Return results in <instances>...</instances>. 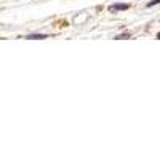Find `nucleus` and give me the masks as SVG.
<instances>
[{
  "mask_svg": "<svg viewBox=\"0 0 160 160\" xmlns=\"http://www.w3.org/2000/svg\"><path fill=\"white\" fill-rule=\"evenodd\" d=\"M130 8V5L128 3H114V5H111L109 7V11H125V10H128Z\"/></svg>",
  "mask_w": 160,
  "mask_h": 160,
  "instance_id": "nucleus-1",
  "label": "nucleus"
},
{
  "mask_svg": "<svg viewBox=\"0 0 160 160\" xmlns=\"http://www.w3.org/2000/svg\"><path fill=\"white\" fill-rule=\"evenodd\" d=\"M26 38H27V40H43V38H48V35H45V34H29Z\"/></svg>",
  "mask_w": 160,
  "mask_h": 160,
  "instance_id": "nucleus-2",
  "label": "nucleus"
},
{
  "mask_svg": "<svg viewBox=\"0 0 160 160\" xmlns=\"http://www.w3.org/2000/svg\"><path fill=\"white\" fill-rule=\"evenodd\" d=\"M131 37V35L128 34V32H125V34H120V35H117V37H115V40H123V38H130Z\"/></svg>",
  "mask_w": 160,
  "mask_h": 160,
  "instance_id": "nucleus-3",
  "label": "nucleus"
},
{
  "mask_svg": "<svg viewBox=\"0 0 160 160\" xmlns=\"http://www.w3.org/2000/svg\"><path fill=\"white\" fill-rule=\"evenodd\" d=\"M159 3H160V0H150V2L146 5V7H147V8H150V7H154V5H159Z\"/></svg>",
  "mask_w": 160,
  "mask_h": 160,
  "instance_id": "nucleus-4",
  "label": "nucleus"
},
{
  "mask_svg": "<svg viewBox=\"0 0 160 160\" xmlns=\"http://www.w3.org/2000/svg\"><path fill=\"white\" fill-rule=\"evenodd\" d=\"M157 38H159V40H160V32H159V34H157Z\"/></svg>",
  "mask_w": 160,
  "mask_h": 160,
  "instance_id": "nucleus-5",
  "label": "nucleus"
}]
</instances>
